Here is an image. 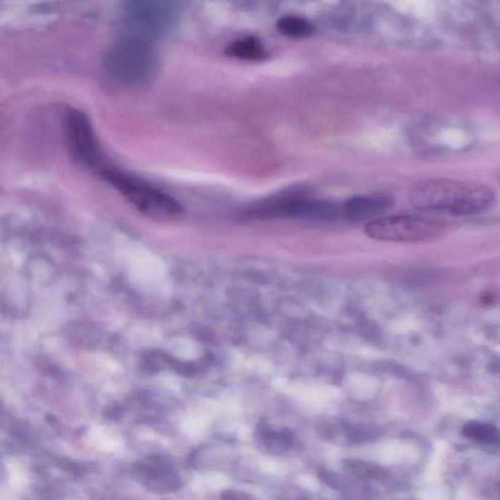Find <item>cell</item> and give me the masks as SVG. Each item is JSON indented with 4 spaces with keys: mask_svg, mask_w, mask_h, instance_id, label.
Here are the masks:
<instances>
[{
    "mask_svg": "<svg viewBox=\"0 0 500 500\" xmlns=\"http://www.w3.org/2000/svg\"><path fill=\"white\" fill-rule=\"evenodd\" d=\"M413 208L427 213L451 216L476 215L491 210L497 198L486 184L448 178H431L410 188Z\"/></svg>",
    "mask_w": 500,
    "mask_h": 500,
    "instance_id": "obj_1",
    "label": "cell"
},
{
    "mask_svg": "<svg viewBox=\"0 0 500 500\" xmlns=\"http://www.w3.org/2000/svg\"><path fill=\"white\" fill-rule=\"evenodd\" d=\"M157 51L150 40L125 35L107 48L103 70L114 85L132 88L146 85L159 70Z\"/></svg>",
    "mask_w": 500,
    "mask_h": 500,
    "instance_id": "obj_2",
    "label": "cell"
},
{
    "mask_svg": "<svg viewBox=\"0 0 500 500\" xmlns=\"http://www.w3.org/2000/svg\"><path fill=\"white\" fill-rule=\"evenodd\" d=\"M105 179L140 213L160 220L182 215V206L175 198L145 181L121 171L105 169Z\"/></svg>",
    "mask_w": 500,
    "mask_h": 500,
    "instance_id": "obj_3",
    "label": "cell"
},
{
    "mask_svg": "<svg viewBox=\"0 0 500 500\" xmlns=\"http://www.w3.org/2000/svg\"><path fill=\"white\" fill-rule=\"evenodd\" d=\"M181 14V4L174 1L139 0L124 4L121 24L132 35L150 40L162 37L177 25Z\"/></svg>",
    "mask_w": 500,
    "mask_h": 500,
    "instance_id": "obj_4",
    "label": "cell"
},
{
    "mask_svg": "<svg viewBox=\"0 0 500 500\" xmlns=\"http://www.w3.org/2000/svg\"><path fill=\"white\" fill-rule=\"evenodd\" d=\"M445 221L423 215L383 216L366 226V234L376 241L413 242L435 238L446 229Z\"/></svg>",
    "mask_w": 500,
    "mask_h": 500,
    "instance_id": "obj_5",
    "label": "cell"
},
{
    "mask_svg": "<svg viewBox=\"0 0 500 500\" xmlns=\"http://www.w3.org/2000/svg\"><path fill=\"white\" fill-rule=\"evenodd\" d=\"M66 136L71 155L81 165L96 167L100 150L90 121L78 109L68 111L65 119Z\"/></svg>",
    "mask_w": 500,
    "mask_h": 500,
    "instance_id": "obj_6",
    "label": "cell"
},
{
    "mask_svg": "<svg viewBox=\"0 0 500 500\" xmlns=\"http://www.w3.org/2000/svg\"><path fill=\"white\" fill-rule=\"evenodd\" d=\"M307 187H292L268 196L242 209L239 217L244 221L268 220L274 218H292L293 209L303 196L310 193Z\"/></svg>",
    "mask_w": 500,
    "mask_h": 500,
    "instance_id": "obj_7",
    "label": "cell"
},
{
    "mask_svg": "<svg viewBox=\"0 0 500 500\" xmlns=\"http://www.w3.org/2000/svg\"><path fill=\"white\" fill-rule=\"evenodd\" d=\"M396 201L387 193L352 196L343 203V216L351 222H372L392 210Z\"/></svg>",
    "mask_w": 500,
    "mask_h": 500,
    "instance_id": "obj_8",
    "label": "cell"
},
{
    "mask_svg": "<svg viewBox=\"0 0 500 500\" xmlns=\"http://www.w3.org/2000/svg\"><path fill=\"white\" fill-rule=\"evenodd\" d=\"M225 54L229 57L252 62H261L268 57L267 51L262 42L255 37H244L234 40L227 46Z\"/></svg>",
    "mask_w": 500,
    "mask_h": 500,
    "instance_id": "obj_9",
    "label": "cell"
},
{
    "mask_svg": "<svg viewBox=\"0 0 500 500\" xmlns=\"http://www.w3.org/2000/svg\"><path fill=\"white\" fill-rule=\"evenodd\" d=\"M277 30L280 35L288 38H305L311 37L315 28L308 19L298 15H285L277 22Z\"/></svg>",
    "mask_w": 500,
    "mask_h": 500,
    "instance_id": "obj_10",
    "label": "cell"
},
{
    "mask_svg": "<svg viewBox=\"0 0 500 500\" xmlns=\"http://www.w3.org/2000/svg\"><path fill=\"white\" fill-rule=\"evenodd\" d=\"M463 435L478 442H491L496 438L497 430L494 425L481 421H470L463 427Z\"/></svg>",
    "mask_w": 500,
    "mask_h": 500,
    "instance_id": "obj_11",
    "label": "cell"
},
{
    "mask_svg": "<svg viewBox=\"0 0 500 500\" xmlns=\"http://www.w3.org/2000/svg\"><path fill=\"white\" fill-rule=\"evenodd\" d=\"M348 468L350 469L355 475L366 477V478L380 479L383 476V471L371 464L362 463V461L349 460L347 463Z\"/></svg>",
    "mask_w": 500,
    "mask_h": 500,
    "instance_id": "obj_12",
    "label": "cell"
},
{
    "mask_svg": "<svg viewBox=\"0 0 500 500\" xmlns=\"http://www.w3.org/2000/svg\"><path fill=\"white\" fill-rule=\"evenodd\" d=\"M223 500H246L244 494H239L238 492H226L222 494Z\"/></svg>",
    "mask_w": 500,
    "mask_h": 500,
    "instance_id": "obj_13",
    "label": "cell"
}]
</instances>
